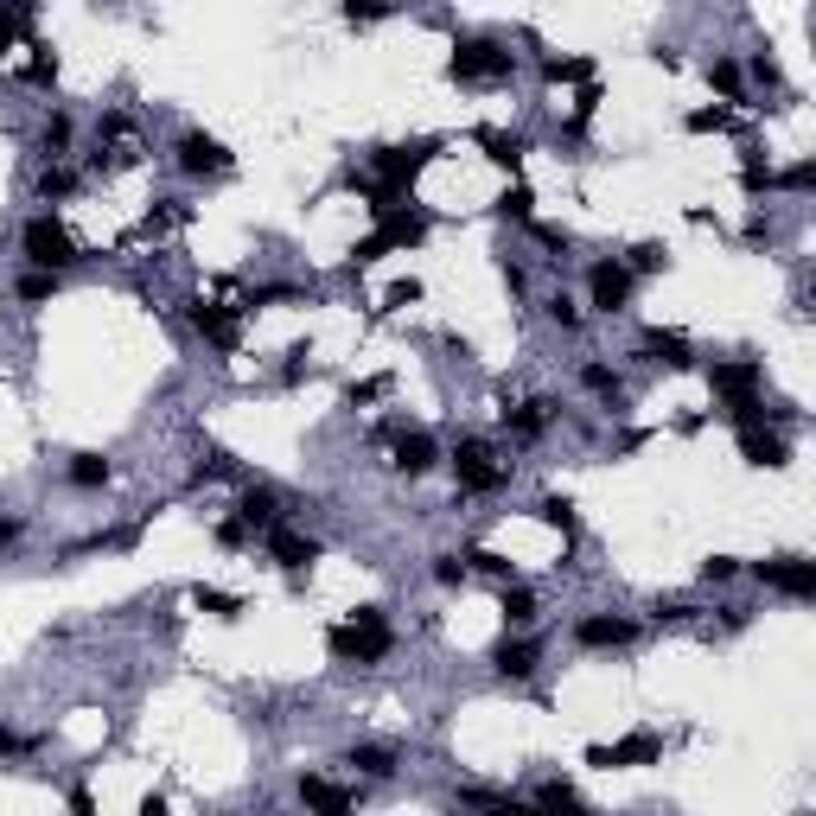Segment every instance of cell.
<instances>
[{"mask_svg":"<svg viewBox=\"0 0 816 816\" xmlns=\"http://www.w3.org/2000/svg\"><path fill=\"white\" fill-rule=\"evenodd\" d=\"M683 128H689V135H721V128H734V109H689Z\"/></svg>","mask_w":816,"mask_h":816,"instance_id":"7bdbcfd3","label":"cell"},{"mask_svg":"<svg viewBox=\"0 0 816 816\" xmlns=\"http://www.w3.org/2000/svg\"><path fill=\"white\" fill-rule=\"evenodd\" d=\"M261 543H268V561L288 574V587H306V574H313V561H319V543H313V536H300L288 517L268 523V529H261Z\"/></svg>","mask_w":816,"mask_h":816,"instance_id":"52a82bcc","label":"cell"},{"mask_svg":"<svg viewBox=\"0 0 816 816\" xmlns=\"http://www.w3.org/2000/svg\"><path fill=\"white\" fill-rule=\"evenodd\" d=\"M383 441H389V466H396L403 479H428V473L441 466V446H434L428 428H403V421H389Z\"/></svg>","mask_w":816,"mask_h":816,"instance_id":"ba28073f","label":"cell"},{"mask_svg":"<svg viewBox=\"0 0 816 816\" xmlns=\"http://www.w3.org/2000/svg\"><path fill=\"white\" fill-rule=\"evenodd\" d=\"M574 644L581 651H631L638 644V619H626V613H587V619H574Z\"/></svg>","mask_w":816,"mask_h":816,"instance_id":"4fadbf2b","label":"cell"},{"mask_svg":"<svg viewBox=\"0 0 816 816\" xmlns=\"http://www.w3.org/2000/svg\"><path fill=\"white\" fill-rule=\"evenodd\" d=\"M51 294H58V275H51V268H26V275H20V300H26V306H45Z\"/></svg>","mask_w":816,"mask_h":816,"instance_id":"8d00e7d4","label":"cell"},{"mask_svg":"<svg viewBox=\"0 0 816 816\" xmlns=\"http://www.w3.org/2000/svg\"><path fill=\"white\" fill-rule=\"evenodd\" d=\"M536 664H543V644H536V638H523V631L491 644V669H498L504 683H529V676H536Z\"/></svg>","mask_w":816,"mask_h":816,"instance_id":"2e32d148","label":"cell"},{"mask_svg":"<svg viewBox=\"0 0 816 816\" xmlns=\"http://www.w3.org/2000/svg\"><path fill=\"white\" fill-rule=\"evenodd\" d=\"M338 13H345V26H376L396 13V0H338Z\"/></svg>","mask_w":816,"mask_h":816,"instance_id":"d590c367","label":"cell"},{"mask_svg":"<svg viewBox=\"0 0 816 816\" xmlns=\"http://www.w3.org/2000/svg\"><path fill=\"white\" fill-rule=\"evenodd\" d=\"M33 51H38V58L26 65V83H33V90H51V83H58V58H51L45 45H33Z\"/></svg>","mask_w":816,"mask_h":816,"instance_id":"681fc988","label":"cell"},{"mask_svg":"<svg viewBox=\"0 0 816 816\" xmlns=\"http://www.w3.org/2000/svg\"><path fill=\"white\" fill-rule=\"evenodd\" d=\"M702 581H708V587H727V581H741V556H708V561H702Z\"/></svg>","mask_w":816,"mask_h":816,"instance_id":"bcb514c9","label":"cell"},{"mask_svg":"<svg viewBox=\"0 0 816 816\" xmlns=\"http://www.w3.org/2000/svg\"><path fill=\"white\" fill-rule=\"evenodd\" d=\"M249 543H256V529H249V523L230 511V517L218 523V549H249Z\"/></svg>","mask_w":816,"mask_h":816,"instance_id":"f6af8a7d","label":"cell"},{"mask_svg":"<svg viewBox=\"0 0 816 816\" xmlns=\"http://www.w3.org/2000/svg\"><path fill=\"white\" fill-rule=\"evenodd\" d=\"M631 288H638V275H631L619 256H599L594 268H587V306L606 313V319H619L631 306Z\"/></svg>","mask_w":816,"mask_h":816,"instance_id":"9c48e42d","label":"cell"},{"mask_svg":"<svg viewBox=\"0 0 816 816\" xmlns=\"http://www.w3.org/2000/svg\"><path fill=\"white\" fill-rule=\"evenodd\" d=\"M708 383H714L721 408H741V403H753V396H766V371H759L753 358H721V364L708 371Z\"/></svg>","mask_w":816,"mask_h":816,"instance_id":"8fae6325","label":"cell"},{"mask_svg":"<svg viewBox=\"0 0 816 816\" xmlns=\"http://www.w3.org/2000/svg\"><path fill=\"white\" fill-rule=\"evenodd\" d=\"M20 249H26V268H51V275L77 268V236L51 218V211L26 218V230H20Z\"/></svg>","mask_w":816,"mask_h":816,"instance_id":"5b68a950","label":"cell"},{"mask_svg":"<svg viewBox=\"0 0 816 816\" xmlns=\"http://www.w3.org/2000/svg\"><path fill=\"white\" fill-rule=\"evenodd\" d=\"M173 153H179V173H191V179H223L236 166V153L223 148L218 135H205V128H186Z\"/></svg>","mask_w":816,"mask_h":816,"instance_id":"30bf717a","label":"cell"},{"mask_svg":"<svg viewBox=\"0 0 816 816\" xmlns=\"http://www.w3.org/2000/svg\"><path fill=\"white\" fill-rule=\"evenodd\" d=\"M77 186H83V179H77L65 160H51V166L38 173V198H45V205H58V198H77Z\"/></svg>","mask_w":816,"mask_h":816,"instance_id":"f1b7e54d","label":"cell"},{"mask_svg":"<svg viewBox=\"0 0 816 816\" xmlns=\"http://www.w3.org/2000/svg\"><path fill=\"white\" fill-rule=\"evenodd\" d=\"M708 83L721 90V103H741L746 96V71L734 65V58H714V65H708Z\"/></svg>","mask_w":816,"mask_h":816,"instance_id":"1f68e13d","label":"cell"},{"mask_svg":"<svg viewBox=\"0 0 816 816\" xmlns=\"http://www.w3.org/2000/svg\"><path fill=\"white\" fill-rule=\"evenodd\" d=\"M428 574H434L441 587H466V574H473V568H466V556H434V568H428Z\"/></svg>","mask_w":816,"mask_h":816,"instance_id":"7dc6e473","label":"cell"},{"mask_svg":"<svg viewBox=\"0 0 816 816\" xmlns=\"http://www.w3.org/2000/svg\"><path fill=\"white\" fill-rule=\"evenodd\" d=\"M746 71H753V83H766V90H784V71H779V58H772V51H753V65H746Z\"/></svg>","mask_w":816,"mask_h":816,"instance_id":"f907efd6","label":"cell"},{"mask_svg":"<svg viewBox=\"0 0 816 816\" xmlns=\"http://www.w3.org/2000/svg\"><path fill=\"white\" fill-rule=\"evenodd\" d=\"M753 574L784 599H816V561L804 556H772V561H753Z\"/></svg>","mask_w":816,"mask_h":816,"instance_id":"5bb4252c","label":"cell"},{"mask_svg":"<svg viewBox=\"0 0 816 816\" xmlns=\"http://www.w3.org/2000/svg\"><path fill=\"white\" fill-rule=\"evenodd\" d=\"M811 186H816V166H811V160H797V166L772 173V191H811Z\"/></svg>","mask_w":816,"mask_h":816,"instance_id":"ee69618b","label":"cell"},{"mask_svg":"<svg viewBox=\"0 0 816 816\" xmlns=\"http://www.w3.org/2000/svg\"><path fill=\"white\" fill-rule=\"evenodd\" d=\"M191 606L211 619H243V594H223V587H191Z\"/></svg>","mask_w":816,"mask_h":816,"instance_id":"4dcf8cb0","label":"cell"},{"mask_svg":"<svg viewBox=\"0 0 816 816\" xmlns=\"http://www.w3.org/2000/svg\"><path fill=\"white\" fill-rule=\"evenodd\" d=\"M71 115H45V128H38V153H45V160H65V153H71Z\"/></svg>","mask_w":816,"mask_h":816,"instance_id":"f546056e","label":"cell"},{"mask_svg":"<svg viewBox=\"0 0 816 816\" xmlns=\"http://www.w3.org/2000/svg\"><path fill=\"white\" fill-rule=\"evenodd\" d=\"M20 543V517H0V549H13Z\"/></svg>","mask_w":816,"mask_h":816,"instance_id":"9f6ffc18","label":"cell"},{"mask_svg":"<svg viewBox=\"0 0 816 816\" xmlns=\"http://www.w3.org/2000/svg\"><path fill=\"white\" fill-rule=\"evenodd\" d=\"M549 415H556V403H543V396H529V403H511V408H504V428H511L517 441H543V428H549Z\"/></svg>","mask_w":816,"mask_h":816,"instance_id":"7402d4cb","label":"cell"},{"mask_svg":"<svg viewBox=\"0 0 816 816\" xmlns=\"http://www.w3.org/2000/svg\"><path fill=\"white\" fill-rule=\"evenodd\" d=\"M536 517L549 523V529H561V536H574V498H561V491H549V498L536 504Z\"/></svg>","mask_w":816,"mask_h":816,"instance_id":"74e56055","label":"cell"},{"mask_svg":"<svg viewBox=\"0 0 816 816\" xmlns=\"http://www.w3.org/2000/svg\"><path fill=\"white\" fill-rule=\"evenodd\" d=\"M746 243H772V218H766V211L746 218Z\"/></svg>","mask_w":816,"mask_h":816,"instance_id":"11a10c76","label":"cell"},{"mask_svg":"<svg viewBox=\"0 0 816 816\" xmlns=\"http://www.w3.org/2000/svg\"><path fill=\"white\" fill-rule=\"evenodd\" d=\"M543 77L549 83H594V58H543Z\"/></svg>","mask_w":816,"mask_h":816,"instance_id":"d6a6232c","label":"cell"},{"mask_svg":"<svg viewBox=\"0 0 816 816\" xmlns=\"http://www.w3.org/2000/svg\"><path fill=\"white\" fill-rule=\"evenodd\" d=\"M236 517L249 523V529H268V523H281V498H275V485H243V498H236Z\"/></svg>","mask_w":816,"mask_h":816,"instance_id":"d6986e66","label":"cell"},{"mask_svg":"<svg viewBox=\"0 0 816 816\" xmlns=\"http://www.w3.org/2000/svg\"><path fill=\"white\" fill-rule=\"evenodd\" d=\"M389 389H396L389 376H364V383H351V389H345V403H351V408H371V403H383Z\"/></svg>","mask_w":816,"mask_h":816,"instance_id":"b9f144b4","label":"cell"},{"mask_svg":"<svg viewBox=\"0 0 816 816\" xmlns=\"http://www.w3.org/2000/svg\"><path fill=\"white\" fill-rule=\"evenodd\" d=\"M446 77H453V83H479V90L511 83V77H517V51H511L504 38H459L453 58H446Z\"/></svg>","mask_w":816,"mask_h":816,"instance_id":"3957f363","label":"cell"},{"mask_svg":"<svg viewBox=\"0 0 816 816\" xmlns=\"http://www.w3.org/2000/svg\"><path fill=\"white\" fill-rule=\"evenodd\" d=\"M581 389H587V396H599V403L613 408L619 396H626V376L613 371V364H581Z\"/></svg>","mask_w":816,"mask_h":816,"instance_id":"484cf974","label":"cell"},{"mask_svg":"<svg viewBox=\"0 0 816 816\" xmlns=\"http://www.w3.org/2000/svg\"><path fill=\"white\" fill-rule=\"evenodd\" d=\"M421 300V281H389V294H383V313H403Z\"/></svg>","mask_w":816,"mask_h":816,"instance_id":"816d5d0a","label":"cell"},{"mask_svg":"<svg viewBox=\"0 0 816 816\" xmlns=\"http://www.w3.org/2000/svg\"><path fill=\"white\" fill-rule=\"evenodd\" d=\"M741 191L746 198H766V191H772V160H766V153H746L741 160Z\"/></svg>","mask_w":816,"mask_h":816,"instance_id":"e575fe53","label":"cell"},{"mask_svg":"<svg viewBox=\"0 0 816 816\" xmlns=\"http://www.w3.org/2000/svg\"><path fill=\"white\" fill-rule=\"evenodd\" d=\"M33 26V0H0V51H13Z\"/></svg>","mask_w":816,"mask_h":816,"instance_id":"83f0119b","label":"cell"},{"mask_svg":"<svg viewBox=\"0 0 816 816\" xmlns=\"http://www.w3.org/2000/svg\"><path fill=\"white\" fill-rule=\"evenodd\" d=\"M631 268V275H664L669 268V243H657V236H644V243H631L626 256H619Z\"/></svg>","mask_w":816,"mask_h":816,"instance_id":"4316f807","label":"cell"},{"mask_svg":"<svg viewBox=\"0 0 816 816\" xmlns=\"http://www.w3.org/2000/svg\"><path fill=\"white\" fill-rule=\"evenodd\" d=\"M300 804H306V811H351L358 791H351V784L319 779V772H306V779H300Z\"/></svg>","mask_w":816,"mask_h":816,"instance_id":"44dd1931","label":"cell"},{"mask_svg":"<svg viewBox=\"0 0 816 816\" xmlns=\"http://www.w3.org/2000/svg\"><path fill=\"white\" fill-rule=\"evenodd\" d=\"M191 333L211 351H236L243 345V306H218V300H191Z\"/></svg>","mask_w":816,"mask_h":816,"instance_id":"7c38bea8","label":"cell"},{"mask_svg":"<svg viewBox=\"0 0 816 816\" xmlns=\"http://www.w3.org/2000/svg\"><path fill=\"white\" fill-rule=\"evenodd\" d=\"M696 613H702V606H689V599H657V606H651V619H657V626H689Z\"/></svg>","mask_w":816,"mask_h":816,"instance_id":"c3c4849f","label":"cell"},{"mask_svg":"<svg viewBox=\"0 0 816 816\" xmlns=\"http://www.w3.org/2000/svg\"><path fill=\"white\" fill-rule=\"evenodd\" d=\"M543 313H549V319H556L561 333H574V326H581V319H587V313H581V300L568 294V288H561V294H549V306H543Z\"/></svg>","mask_w":816,"mask_h":816,"instance_id":"ab89813d","label":"cell"},{"mask_svg":"<svg viewBox=\"0 0 816 816\" xmlns=\"http://www.w3.org/2000/svg\"><path fill=\"white\" fill-rule=\"evenodd\" d=\"M664 759V741L657 734H626V741H613V746H587V766H599V772H619V766H657Z\"/></svg>","mask_w":816,"mask_h":816,"instance_id":"9a60e30c","label":"cell"},{"mask_svg":"<svg viewBox=\"0 0 816 816\" xmlns=\"http://www.w3.org/2000/svg\"><path fill=\"white\" fill-rule=\"evenodd\" d=\"M453 479H459V491H504V459H498V446L485 441V434H459L453 441Z\"/></svg>","mask_w":816,"mask_h":816,"instance_id":"8992f818","label":"cell"},{"mask_svg":"<svg viewBox=\"0 0 816 816\" xmlns=\"http://www.w3.org/2000/svg\"><path fill=\"white\" fill-rule=\"evenodd\" d=\"M638 351H644V364H657V371H689V364H696L689 338H683V333H664V326H651Z\"/></svg>","mask_w":816,"mask_h":816,"instance_id":"ac0fdd59","label":"cell"},{"mask_svg":"<svg viewBox=\"0 0 816 816\" xmlns=\"http://www.w3.org/2000/svg\"><path fill=\"white\" fill-rule=\"evenodd\" d=\"M466 568H479V574H491V581H517V568L498 556V549H466Z\"/></svg>","mask_w":816,"mask_h":816,"instance_id":"60d3db41","label":"cell"},{"mask_svg":"<svg viewBox=\"0 0 816 816\" xmlns=\"http://www.w3.org/2000/svg\"><path fill=\"white\" fill-rule=\"evenodd\" d=\"M421 236H428V218H421V211H403V205H389V211H376L371 236L351 243V268H371V261H383L389 249H415Z\"/></svg>","mask_w":816,"mask_h":816,"instance_id":"277c9868","label":"cell"},{"mask_svg":"<svg viewBox=\"0 0 816 816\" xmlns=\"http://www.w3.org/2000/svg\"><path fill=\"white\" fill-rule=\"evenodd\" d=\"M529 797H536L543 811H568V804H581V791H574V784H568V779H549V784H536Z\"/></svg>","mask_w":816,"mask_h":816,"instance_id":"f35d334b","label":"cell"},{"mask_svg":"<svg viewBox=\"0 0 816 816\" xmlns=\"http://www.w3.org/2000/svg\"><path fill=\"white\" fill-rule=\"evenodd\" d=\"M479 148L491 166H504V173H517L523 166V153H529V141H523L517 128H479Z\"/></svg>","mask_w":816,"mask_h":816,"instance_id":"ffe728a7","label":"cell"},{"mask_svg":"<svg viewBox=\"0 0 816 816\" xmlns=\"http://www.w3.org/2000/svg\"><path fill=\"white\" fill-rule=\"evenodd\" d=\"M498 218H511V223H536V191L523 186H504V198H498Z\"/></svg>","mask_w":816,"mask_h":816,"instance_id":"836d02e7","label":"cell"},{"mask_svg":"<svg viewBox=\"0 0 816 816\" xmlns=\"http://www.w3.org/2000/svg\"><path fill=\"white\" fill-rule=\"evenodd\" d=\"M498 613H504V626H511V631H529V626H536V613H543V606H536V594H529V587H517V581H504V594H498Z\"/></svg>","mask_w":816,"mask_h":816,"instance_id":"cb8c5ba5","label":"cell"},{"mask_svg":"<svg viewBox=\"0 0 816 816\" xmlns=\"http://www.w3.org/2000/svg\"><path fill=\"white\" fill-rule=\"evenodd\" d=\"M345 766H351V772H364V779H396V746L364 741V746H351V753H345Z\"/></svg>","mask_w":816,"mask_h":816,"instance_id":"603a6c76","label":"cell"},{"mask_svg":"<svg viewBox=\"0 0 816 816\" xmlns=\"http://www.w3.org/2000/svg\"><path fill=\"white\" fill-rule=\"evenodd\" d=\"M459 804H511V791H491V784H466Z\"/></svg>","mask_w":816,"mask_h":816,"instance_id":"f5cc1de1","label":"cell"},{"mask_svg":"<svg viewBox=\"0 0 816 816\" xmlns=\"http://www.w3.org/2000/svg\"><path fill=\"white\" fill-rule=\"evenodd\" d=\"M326 651H333L338 664H383L396 651V631L383 619V606H358L351 619L326 626Z\"/></svg>","mask_w":816,"mask_h":816,"instance_id":"6da1fadb","label":"cell"},{"mask_svg":"<svg viewBox=\"0 0 816 816\" xmlns=\"http://www.w3.org/2000/svg\"><path fill=\"white\" fill-rule=\"evenodd\" d=\"M428 160H434V141H396V148H376L371 153V211H389L396 198H403L421 173H428Z\"/></svg>","mask_w":816,"mask_h":816,"instance_id":"7a4b0ae2","label":"cell"},{"mask_svg":"<svg viewBox=\"0 0 816 816\" xmlns=\"http://www.w3.org/2000/svg\"><path fill=\"white\" fill-rule=\"evenodd\" d=\"M65 479L77 485V491H103V485L115 479V466L103 459V453H71V466H65Z\"/></svg>","mask_w":816,"mask_h":816,"instance_id":"d4e9b609","label":"cell"},{"mask_svg":"<svg viewBox=\"0 0 816 816\" xmlns=\"http://www.w3.org/2000/svg\"><path fill=\"white\" fill-rule=\"evenodd\" d=\"M38 741H26V734H13V727H0V759H20V753H33Z\"/></svg>","mask_w":816,"mask_h":816,"instance_id":"db71d44e","label":"cell"},{"mask_svg":"<svg viewBox=\"0 0 816 816\" xmlns=\"http://www.w3.org/2000/svg\"><path fill=\"white\" fill-rule=\"evenodd\" d=\"M741 459H746V466H759V473H779V466H791V446H784L779 428L753 421V428H741Z\"/></svg>","mask_w":816,"mask_h":816,"instance_id":"e0dca14e","label":"cell"}]
</instances>
